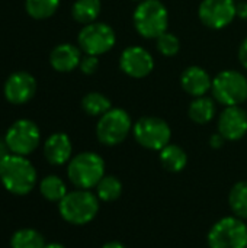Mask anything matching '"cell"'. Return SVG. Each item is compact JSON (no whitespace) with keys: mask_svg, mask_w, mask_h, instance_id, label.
Masks as SVG:
<instances>
[{"mask_svg":"<svg viewBox=\"0 0 247 248\" xmlns=\"http://www.w3.org/2000/svg\"><path fill=\"white\" fill-rule=\"evenodd\" d=\"M0 182L13 195H28L36 185V170L32 163L17 154H9L0 163Z\"/></svg>","mask_w":247,"mask_h":248,"instance_id":"6da1fadb","label":"cell"},{"mask_svg":"<svg viewBox=\"0 0 247 248\" xmlns=\"http://www.w3.org/2000/svg\"><path fill=\"white\" fill-rule=\"evenodd\" d=\"M132 23L141 38L156 39L167 31V7L160 0H141L132 13Z\"/></svg>","mask_w":247,"mask_h":248,"instance_id":"7a4b0ae2","label":"cell"},{"mask_svg":"<svg viewBox=\"0 0 247 248\" xmlns=\"http://www.w3.org/2000/svg\"><path fill=\"white\" fill-rule=\"evenodd\" d=\"M99 198L96 193L84 189L68 192L58 203L61 218L71 225H86L92 222L99 212Z\"/></svg>","mask_w":247,"mask_h":248,"instance_id":"3957f363","label":"cell"},{"mask_svg":"<svg viewBox=\"0 0 247 248\" xmlns=\"http://www.w3.org/2000/svg\"><path fill=\"white\" fill-rule=\"evenodd\" d=\"M68 180L77 187L90 190L105 176V161L103 158L92 151L80 153L68 161L67 166Z\"/></svg>","mask_w":247,"mask_h":248,"instance_id":"277c9868","label":"cell"},{"mask_svg":"<svg viewBox=\"0 0 247 248\" xmlns=\"http://www.w3.org/2000/svg\"><path fill=\"white\" fill-rule=\"evenodd\" d=\"M211 93L224 108L240 106L247 100V77L237 70H224L213 78Z\"/></svg>","mask_w":247,"mask_h":248,"instance_id":"5b68a950","label":"cell"},{"mask_svg":"<svg viewBox=\"0 0 247 248\" xmlns=\"http://www.w3.org/2000/svg\"><path fill=\"white\" fill-rule=\"evenodd\" d=\"M132 121L127 110L121 108H112L102 115L96 124V137L100 144L106 147H115L122 144L132 132Z\"/></svg>","mask_w":247,"mask_h":248,"instance_id":"8992f818","label":"cell"},{"mask_svg":"<svg viewBox=\"0 0 247 248\" xmlns=\"http://www.w3.org/2000/svg\"><path fill=\"white\" fill-rule=\"evenodd\" d=\"M132 137L138 145L150 151H160L170 144L172 129L159 116H143L132 126Z\"/></svg>","mask_w":247,"mask_h":248,"instance_id":"52a82bcc","label":"cell"},{"mask_svg":"<svg viewBox=\"0 0 247 248\" xmlns=\"http://www.w3.org/2000/svg\"><path fill=\"white\" fill-rule=\"evenodd\" d=\"M207 241L210 248H246V224L237 217L221 218L211 227Z\"/></svg>","mask_w":247,"mask_h":248,"instance_id":"ba28073f","label":"cell"},{"mask_svg":"<svg viewBox=\"0 0 247 248\" xmlns=\"http://www.w3.org/2000/svg\"><path fill=\"white\" fill-rule=\"evenodd\" d=\"M116 44V35L111 25L105 22H93L84 25L77 35V45L87 55H103Z\"/></svg>","mask_w":247,"mask_h":248,"instance_id":"9c48e42d","label":"cell"},{"mask_svg":"<svg viewBox=\"0 0 247 248\" xmlns=\"http://www.w3.org/2000/svg\"><path fill=\"white\" fill-rule=\"evenodd\" d=\"M4 141L12 154L26 157L38 148L41 142V132L35 122L29 119H19L10 125Z\"/></svg>","mask_w":247,"mask_h":248,"instance_id":"30bf717a","label":"cell"},{"mask_svg":"<svg viewBox=\"0 0 247 248\" xmlns=\"http://www.w3.org/2000/svg\"><path fill=\"white\" fill-rule=\"evenodd\" d=\"M202 25L220 31L233 23L236 16V0H202L198 7Z\"/></svg>","mask_w":247,"mask_h":248,"instance_id":"8fae6325","label":"cell"},{"mask_svg":"<svg viewBox=\"0 0 247 248\" xmlns=\"http://www.w3.org/2000/svg\"><path fill=\"white\" fill-rule=\"evenodd\" d=\"M119 68L131 78H144L154 70V58L146 48L131 45L121 52Z\"/></svg>","mask_w":247,"mask_h":248,"instance_id":"7c38bea8","label":"cell"},{"mask_svg":"<svg viewBox=\"0 0 247 248\" xmlns=\"http://www.w3.org/2000/svg\"><path fill=\"white\" fill-rule=\"evenodd\" d=\"M4 97L12 105H25L36 93V80L26 71L12 73L3 86Z\"/></svg>","mask_w":247,"mask_h":248,"instance_id":"4fadbf2b","label":"cell"},{"mask_svg":"<svg viewBox=\"0 0 247 248\" xmlns=\"http://www.w3.org/2000/svg\"><path fill=\"white\" fill-rule=\"evenodd\" d=\"M217 129L226 141H240L247 134V112L242 106H226L218 116Z\"/></svg>","mask_w":247,"mask_h":248,"instance_id":"5bb4252c","label":"cell"},{"mask_svg":"<svg viewBox=\"0 0 247 248\" xmlns=\"http://www.w3.org/2000/svg\"><path fill=\"white\" fill-rule=\"evenodd\" d=\"M181 86L183 92L188 93L189 96L201 97V96H207V93L211 90L213 78L205 68L199 65H191L182 71Z\"/></svg>","mask_w":247,"mask_h":248,"instance_id":"9a60e30c","label":"cell"},{"mask_svg":"<svg viewBox=\"0 0 247 248\" xmlns=\"http://www.w3.org/2000/svg\"><path fill=\"white\" fill-rule=\"evenodd\" d=\"M73 144L67 134L55 132L44 142V157L52 166H63L71 160Z\"/></svg>","mask_w":247,"mask_h":248,"instance_id":"2e32d148","label":"cell"},{"mask_svg":"<svg viewBox=\"0 0 247 248\" xmlns=\"http://www.w3.org/2000/svg\"><path fill=\"white\" fill-rule=\"evenodd\" d=\"M82 49L73 44H60L49 54V64L58 73H70L80 65Z\"/></svg>","mask_w":247,"mask_h":248,"instance_id":"e0dca14e","label":"cell"},{"mask_svg":"<svg viewBox=\"0 0 247 248\" xmlns=\"http://www.w3.org/2000/svg\"><path fill=\"white\" fill-rule=\"evenodd\" d=\"M217 108H215V100L208 97V96H201V97H194L188 108V116L192 122L198 125H207L210 124L214 116H215Z\"/></svg>","mask_w":247,"mask_h":248,"instance_id":"ac0fdd59","label":"cell"},{"mask_svg":"<svg viewBox=\"0 0 247 248\" xmlns=\"http://www.w3.org/2000/svg\"><path fill=\"white\" fill-rule=\"evenodd\" d=\"M159 160L165 170L170 173H181L188 164V154L182 147L176 144H167L159 151Z\"/></svg>","mask_w":247,"mask_h":248,"instance_id":"d6986e66","label":"cell"},{"mask_svg":"<svg viewBox=\"0 0 247 248\" xmlns=\"http://www.w3.org/2000/svg\"><path fill=\"white\" fill-rule=\"evenodd\" d=\"M102 10L100 0H76L71 6V16L77 23L89 25L96 22Z\"/></svg>","mask_w":247,"mask_h":248,"instance_id":"ffe728a7","label":"cell"},{"mask_svg":"<svg viewBox=\"0 0 247 248\" xmlns=\"http://www.w3.org/2000/svg\"><path fill=\"white\" fill-rule=\"evenodd\" d=\"M82 109L89 116L100 118L112 109V102L100 92H89L82 99Z\"/></svg>","mask_w":247,"mask_h":248,"instance_id":"44dd1931","label":"cell"},{"mask_svg":"<svg viewBox=\"0 0 247 248\" xmlns=\"http://www.w3.org/2000/svg\"><path fill=\"white\" fill-rule=\"evenodd\" d=\"M39 192H41V195L47 201L57 202V203H60L64 199V196L68 193L67 192V186L63 182V179L58 177V176H54V174L47 176V177H44L41 180V183H39Z\"/></svg>","mask_w":247,"mask_h":248,"instance_id":"7402d4cb","label":"cell"},{"mask_svg":"<svg viewBox=\"0 0 247 248\" xmlns=\"http://www.w3.org/2000/svg\"><path fill=\"white\" fill-rule=\"evenodd\" d=\"M96 196L99 198V201L111 203L115 202L121 198L122 195V183L118 177L115 176H103L102 180L96 185Z\"/></svg>","mask_w":247,"mask_h":248,"instance_id":"603a6c76","label":"cell"},{"mask_svg":"<svg viewBox=\"0 0 247 248\" xmlns=\"http://www.w3.org/2000/svg\"><path fill=\"white\" fill-rule=\"evenodd\" d=\"M229 206L234 217L247 219V180L237 182L229 193Z\"/></svg>","mask_w":247,"mask_h":248,"instance_id":"cb8c5ba5","label":"cell"},{"mask_svg":"<svg viewBox=\"0 0 247 248\" xmlns=\"http://www.w3.org/2000/svg\"><path fill=\"white\" fill-rule=\"evenodd\" d=\"M47 246L41 232L32 228H23L12 235V248H44Z\"/></svg>","mask_w":247,"mask_h":248,"instance_id":"d4e9b609","label":"cell"},{"mask_svg":"<svg viewBox=\"0 0 247 248\" xmlns=\"http://www.w3.org/2000/svg\"><path fill=\"white\" fill-rule=\"evenodd\" d=\"M60 7V0H25L26 13L38 20L48 19Z\"/></svg>","mask_w":247,"mask_h":248,"instance_id":"484cf974","label":"cell"},{"mask_svg":"<svg viewBox=\"0 0 247 248\" xmlns=\"http://www.w3.org/2000/svg\"><path fill=\"white\" fill-rule=\"evenodd\" d=\"M156 48L163 57H175L181 51V41L175 33L166 31L156 38Z\"/></svg>","mask_w":247,"mask_h":248,"instance_id":"4316f807","label":"cell"},{"mask_svg":"<svg viewBox=\"0 0 247 248\" xmlns=\"http://www.w3.org/2000/svg\"><path fill=\"white\" fill-rule=\"evenodd\" d=\"M99 64H100V62H99V57L84 54V57H82V61H80L79 68H80V71H82L83 74L92 76V74H95V73L98 71Z\"/></svg>","mask_w":247,"mask_h":248,"instance_id":"83f0119b","label":"cell"},{"mask_svg":"<svg viewBox=\"0 0 247 248\" xmlns=\"http://www.w3.org/2000/svg\"><path fill=\"white\" fill-rule=\"evenodd\" d=\"M224 144H226V140H224V137H223L221 134L215 132V134H213V135L210 137V145H211V148L220 150V148L224 147Z\"/></svg>","mask_w":247,"mask_h":248,"instance_id":"f1b7e54d","label":"cell"},{"mask_svg":"<svg viewBox=\"0 0 247 248\" xmlns=\"http://www.w3.org/2000/svg\"><path fill=\"white\" fill-rule=\"evenodd\" d=\"M239 61H240L242 67L247 70V36L242 41V44L239 46Z\"/></svg>","mask_w":247,"mask_h":248,"instance_id":"f546056e","label":"cell"},{"mask_svg":"<svg viewBox=\"0 0 247 248\" xmlns=\"http://www.w3.org/2000/svg\"><path fill=\"white\" fill-rule=\"evenodd\" d=\"M236 16L240 19H247V1L240 0L236 3Z\"/></svg>","mask_w":247,"mask_h":248,"instance_id":"4dcf8cb0","label":"cell"},{"mask_svg":"<svg viewBox=\"0 0 247 248\" xmlns=\"http://www.w3.org/2000/svg\"><path fill=\"white\" fill-rule=\"evenodd\" d=\"M9 154H10V150H9V147H7V144H6V141H4V140L0 141V163H1Z\"/></svg>","mask_w":247,"mask_h":248,"instance_id":"1f68e13d","label":"cell"},{"mask_svg":"<svg viewBox=\"0 0 247 248\" xmlns=\"http://www.w3.org/2000/svg\"><path fill=\"white\" fill-rule=\"evenodd\" d=\"M102 248H127L122 243H119V241H109V243H106V244H103V247Z\"/></svg>","mask_w":247,"mask_h":248,"instance_id":"d6a6232c","label":"cell"},{"mask_svg":"<svg viewBox=\"0 0 247 248\" xmlns=\"http://www.w3.org/2000/svg\"><path fill=\"white\" fill-rule=\"evenodd\" d=\"M44 248H66L63 244H58V243H51V244H47Z\"/></svg>","mask_w":247,"mask_h":248,"instance_id":"836d02e7","label":"cell"},{"mask_svg":"<svg viewBox=\"0 0 247 248\" xmlns=\"http://www.w3.org/2000/svg\"><path fill=\"white\" fill-rule=\"evenodd\" d=\"M134 1H141V0H134Z\"/></svg>","mask_w":247,"mask_h":248,"instance_id":"e575fe53","label":"cell"},{"mask_svg":"<svg viewBox=\"0 0 247 248\" xmlns=\"http://www.w3.org/2000/svg\"><path fill=\"white\" fill-rule=\"evenodd\" d=\"M246 248H247V247H246Z\"/></svg>","mask_w":247,"mask_h":248,"instance_id":"d590c367","label":"cell"}]
</instances>
